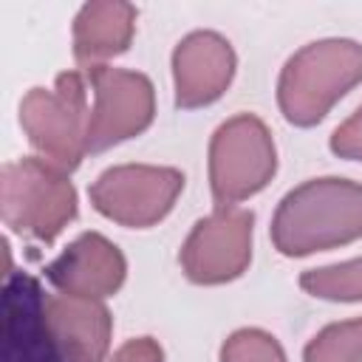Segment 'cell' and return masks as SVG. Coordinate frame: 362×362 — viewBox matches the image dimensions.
Returning <instances> with one entry per match:
<instances>
[{
	"mask_svg": "<svg viewBox=\"0 0 362 362\" xmlns=\"http://www.w3.org/2000/svg\"><path fill=\"white\" fill-rule=\"evenodd\" d=\"M303 362H362V317L317 331L303 351Z\"/></svg>",
	"mask_w": 362,
	"mask_h": 362,
	"instance_id": "15",
	"label": "cell"
},
{
	"mask_svg": "<svg viewBox=\"0 0 362 362\" xmlns=\"http://www.w3.org/2000/svg\"><path fill=\"white\" fill-rule=\"evenodd\" d=\"M173 90L184 110L218 102L235 79L238 57L232 42L209 28L189 31L173 48Z\"/></svg>",
	"mask_w": 362,
	"mask_h": 362,
	"instance_id": "9",
	"label": "cell"
},
{
	"mask_svg": "<svg viewBox=\"0 0 362 362\" xmlns=\"http://www.w3.org/2000/svg\"><path fill=\"white\" fill-rule=\"evenodd\" d=\"M139 11L130 3L122 0H93L85 3L71 28L74 57L82 65V71L110 65L113 57L124 54L136 34Z\"/></svg>",
	"mask_w": 362,
	"mask_h": 362,
	"instance_id": "13",
	"label": "cell"
},
{
	"mask_svg": "<svg viewBox=\"0 0 362 362\" xmlns=\"http://www.w3.org/2000/svg\"><path fill=\"white\" fill-rule=\"evenodd\" d=\"M45 322L57 362H107L113 317L105 300L48 294Z\"/></svg>",
	"mask_w": 362,
	"mask_h": 362,
	"instance_id": "11",
	"label": "cell"
},
{
	"mask_svg": "<svg viewBox=\"0 0 362 362\" xmlns=\"http://www.w3.org/2000/svg\"><path fill=\"white\" fill-rule=\"evenodd\" d=\"M221 362H288L274 334L263 328H238L221 345Z\"/></svg>",
	"mask_w": 362,
	"mask_h": 362,
	"instance_id": "16",
	"label": "cell"
},
{
	"mask_svg": "<svg viewBox=\"0 0 362 362\" xmlns=\"http://www.w3.org/2000/svg\"><path fill=\"white\" fill-rule=\"evenodd\" d=\"M79 201L71 173L25 156L0 170V218L3 223L37 243H51L74 218Z\"/></svg>",
	"mask_w": 362,
	"mask_h": 362,
	"instance_id": "4",
	"label": "cell"
},
{
	"mask_svg": "<svg viewBox=\"0 0 362 362\" xmlns=\"http://www.w3.org/2000/svg\"><path fill=\"white\" fill-rule=\"evenodd\" d=\"M362 85V42L325 37L294 51L277 76V107L294 127H314Z\"/></svg>",
	"mask_w": 362,
	"mask_h": 362,
	"instance_id": "2",
	"label": "cell"
},
{
	"mask_svg": "<svg viewBox=\"0 0 362 362\" xmlns=\"http://www.w3.org/2000/svg\"><path fill=\"white\" fill-rule=\"evenodd\" d=\"M209 189L215 206H240L269 187L277 173V147L266 122L255 113H235L209 139Z\"/></svg>",
	"mask_w": 362,
	"mask_h": 362,
	"instance_id": "5",
	"label": "cell"
},
{
	"mask_svg": "<svg viewBox=\"0 0 362 362\" xmlns=\"http://www.w3.org/2000/svg\"><path fill=\"white\" fill-rule=\"evenodd\" d=\"M300 288L328 303H362V257L308 269L300 274Z\"/></svg>",
	"mask_w": 362,
	"mask_h": 362,
	"instance_id": "14",
	"label": "cell"
},
{
	"mask_svg": "<svg viewBox=\"0 0 362 362\" xmlns=\"http://www.w3.org/2000/svg\"><path fill=\"white\" fill-rule=\"evenodd\" d=\"M362 238V184L339 175L308 178L288 189L272 218V243L286 257H305Z\"/></svg>",
	"mask_w": 362,
	"mask_h": 362,
	"instance_id": "1",
	"label": "cell"
},
{
	"mask_svg": "<svg viewBox=\"0 0 362 362\" xmlns=\"http://www.w3.org/2000/svg\"><path fill=\"white\" fill-rule=\"evenodd\" d=\"M255 215L243 206H215L195 221L181 243V272L198 286H223L238 280L252 263Z\"/></svg>",
	"mask_w": 362,
	"mask_h": 362,
	"instance_id": "8",
	"label": "cell"
},
{
	"mask_svg": "<svg viewBox=\"0 0 362 362\" xmlns=\"http://www.w3.org/2000/svg\"><path fill=\"white\" fill-rule=\"evenodd\" d=\"M20 127L37 158L74 173L88 156L90 88L79 71H62L51 88H31L20 99Z\"/></svg>",
	"mask_w": 362,
	"mask_h": 362,
	"instance_id": "3",
	"label": "cell"
},
{
	"mask_svg": "<svg viewBox=\"0 0 362 362\" xmlns=\"http://www.w3.org/2000/svg\"><path fill=\"white\" fill-rule=\"evenodd\" d=\"M107 362H164V351L153 337H133L122 342Z\"/></svg>",
	"mask_w": 362,
	"mask_h": 362,
	"instance_id": "18",
	"label": "cell"
},
{
	"mask_svg": "<svg viewBox=\"0 0 362 362\" xmlns=\"http://www.w3.org/2000/svg\"><path fill=\"white\" fill-rule=\"evenodd\" d=\"M45 277L59 294L105 300L124 286L127 260L105 235L82 232L45 266Z\"/></svg>",
	"mask_w": 362,
	"mask_h": 362,
	"instance_id": "10",
	"label": "cell"
},
{
	"mask_svg": "<svg viewBox=\"0 0 362 362\" xmlns=\"http://www.w3.org/2000/svg\"><path fill=\"white\" fill-rule=\"evenodd\" d=\"M184 192V173L158 164H116L90 184L93 209L127 229H147L164 221Z\"/></svg>",
	"mask_w": 362,
	"mask_h": 362,
	"instance_id": "6",
	"label": "cell"
},
{
	"mask_svg": "<svg viewBox=\"0 0 362 362\" xmlns=\"http://www.w3.org/2000/svg\"><path fill=\"white\" fill-rule=\"evenodd\" d=\"M328 147L334 156L348 158V161H362V105L334 127Z\"/></svg>",
	"mask_w": 362,
	"mask_h": 362,
	"instance_id": "17",
	"label": "cell"
},
{
	"mask_svg": "<svg viewBox=\"0 0 362 362\" xmlns=\"http://www.w3.org/2000/svg\"><path fill=\"white\" fill-rule=\"evenodd\" d=\"M90 88V119H88V153L110 150L127 139L144 133L156 119L153 82L127 68L99 65L82 71Z\"/></svg>",
	"mask_w": 362,
	"mask_h": 362,
	"instance_id": "7",
	"label": "cell"
},
{
	"mask_svg": "<svg viewBox=\"0 0 362 362\" xmlns=\"http://www.w3.org/2000/svg\"><path fill=\"white\" fill-rule=\"evenodd\" d=\"M40 283L28 274H6L3 283V331H6V354L3 362H57Z\"/></svg>",
	"mask_w": 362,
	"mask_h": 362,
	"instance_id": "12",
	"label": "cell"
}]
</instances>
